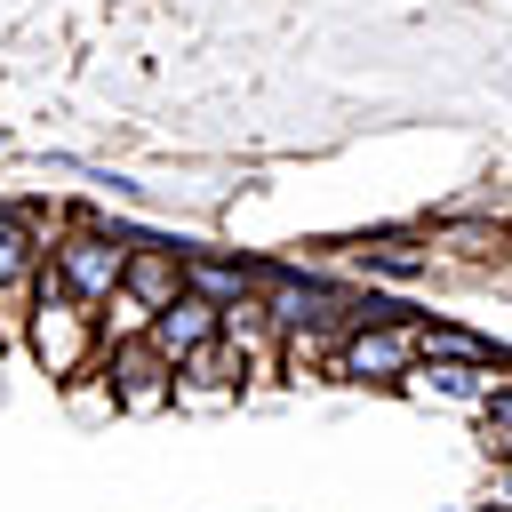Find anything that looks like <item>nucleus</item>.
<instances>
[{
	"instance_id": "5",
	"label": "nucleus",
	"mask_w": 512,
	"mask_h": 512,
	"mask_svg": "<svg viewBox=\"0 0 512 512\" xmlns=\"http://www.w3.org/2000/svg\"><path fill=\"white\" fill-rule=\"evenodd\" d=\"M400 392L416 400H456V408H480L504 392V360H408Z\"/></svg>"
},
{
	"instance_id": "1",
	"label": "nucleus",
	"mask_w": 512,
	"mask_h": 512,
	"mask_svg": "<svg viewBox=\"0 0 512 512\" xmlns=\"http://www.w3.org/2000/svg\"><path fill=\"white\" fill-rule=\"evenodd\" d=\"M16 344L56 376V384H80L88 368H96V352H104V336H96V312L88 304H72L56 280H48V264H40V280H32V296H24V320H16Z\"/></svg>"
},
{
	"instance_id": "3",
	"label": "nucleus",
	"mask_w": 512,
	"mask_h": 512,
	"mask_svg": "<svg viewBox=\"0 0 512 512\" xmlns=\"http://www.w3.org/2000/svg\"><path fill=\"white\" fill-rule=\"evenodd\" d=\"M416 360V336H408V312H376V320H352L336 344H328V376L344 384H400Z\"/></svg>"
},
{
	"instance_id": "10",
	"label": "nucleus",
	"mask_w": 512,
	"mask_h": 512,
	"mask_svg": "<svg viewBox=\"0 0 512 512\" xmlns=\"http://www.w3.org/2000/svg\"><path fill=\"white\" fill-rule=\"evenodd\" d=\"M408 336H416V360H504V344L448 328V320H408Z\"/></svg>"
},
{
	"instance_id": "9",
	"label": "nucleus",
	"mask_w": 512,
	"mask_h": 512,
	"mask_svg": "<svg viewBox=\"0 0 512 512\" xmlns=\"http://www.w3.org/2000/svg\"><path fill=\"white\" fill-rule=\"evenodd\" d=\"M360 272L424 280V272H432V248H424V240H408V232H376V240H360Z\"/></svg>"
},
{
	"instance_id": "11",
	"label": "nucleus",
	"mask_w": 512,
	"mask_h": 512,
	"mask_svg": "<svg viewBox=\"0 0 512 512\" xmlns=\"http://www.w3.org/2000/svg\"><path fill=\"white\" fill-rule=\"evenodd\" d=\"M0 152H8V128H0Z\"/></svg>"
},
{
	"instance_id": "2",
	"label": "nucleus",
	"mask_w": 512,
	"mask_h": 512,
	"mask_svg": "<svg viewBox=\"0 0 512 512\" xmlns=\"http://www.w3.org/2000/svg\"><path fill=\"white\" fill-rule=\"evenodd\" d=\"M120 256H128V232H120L112 216H72V224H56V232H48V248H40L48 280H56L72 304H88V312L112 296Z\"/></svg>"
},
{
	"instance_id": "7",
	"label": "nucleus",
	"mask_w": 512,
	"mask_h": 512,
	"mask_svg": "<svg viewBox=\"0 0 512 512\" xmlns=\"http://www.w3.org/2000/svg\"><path fill=\"white\" fill-rule=\"evenodd\" d=\"M208 336H216V304H208V296H192V288H176V296L144 320V344H152L160 360H184V352H192V344H208Z\"/></svg>"
},
{
	"instance_id": "6",
	"label": "nucleus",
	"mask_w": 512,
	"mask_h": 512,
	"mask_svg": "<svg viewBox=\"0 0 512 512\" xmlns=\"http://www.w3.org/2000/svg\"><path fill=\"white\" fill-rule=\"evenodd\" d=\"M112 288H128L144 312H160V304L184 288V264H176V248H160V240L128 232V256H120V280H112Z\"/></svg>"
},
{
	"instance_id": "8",
	"label": "nucleus",
	"mask_w": 512,
	"mask_h": 512,
	"mask_svg": "<svg viewBox=\"0 0 512 512\" xmlns=\"http://www.w3.org/2000/svg\"><path fill=\"white\" fill-rule=\"evenodd\" d=\"M176 264H184V288L208 296V304H232V296L256 288V264H232V256H208V248H176Z\"/></svg>"
},
{
	"instance_id": "4",
	"label": "nucleus",
	"mask_w": 512,
	"mask_h": 512,
	"mask_svg": "<svg viewBox=\"0 0 512 512\" xmlns=\"http://www.w3.org/2000/svg\"><path fill=\"white\" fill-rule=\"evenodd\" d=\"M88 376L104 384V400H112L120 416H160V408L176 400V360H160L144 336H120V344H104Z\"/></svg>"
}]
</instances>
